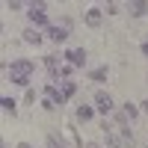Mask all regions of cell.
Listing matches in <instances>:
<instances>
[{"instance_id":"cell-11","label":"cell","mask_w":148,"mask_h":148,"mask_svg":"<svg viewBox=\"0 0 148 148\" xmlns=\"http://www.w3.org/2000/svg\"><path fill=\"white\" fill-rule=\"evenodd\" d=\"M74 92H77V83H74V80H62V95L71 98Z\"/></svg>"},{"instance_id":"cell-19","label":"cell","mask_w":148,"mask_h":148,"mask_svg":"<svg viewBox=\"0 0 148 148\" xmlns=\"http://www.w3.org/2000/svg\"><path fill=\"white\" fill-rule=\"evenodd\" d=\"M142 53H145V56H148V42H142Z\"/></svg>"},{"instance_id":"cell-18","label":"cell","mask_w":148,"mask_h":148,"mask_svg":"<svg viewBox=\"0 0 148 148\" xmlns=\"http://www.w3.org/2000/svg\"><path fill=\"white\" fill-rule=\"evenodd\" d=\"M24 101H27V104H33V101H36V92H33V89H27V95H24Z\"/></svg>"},{"instance_id":"cell-9","label":"cell","mask_w":148,"mask_h":148,"mask_svg":"<svg viewBox=\"0 0 148 148\" xmlns=\"http://www.w3.org/2000/svg\"><path fill=\"white\" fill-rule=\"evenodd\" d=\"M127 9H130V15H133V18H142L145 12H148V3H145V0H133Z\"/></svg>"},{"instance_id":"cell-21","label":"cell","mask_w":148,"mask_h":148,"mask_svg":"<svg viewBox=\"0 0 148 148\" xmlns=\"http://www.w3.org/2000/svg\"><path fill=\"white\" fill-rule=\"evenodd\" d=\"M142 113H148V101H142Z\"/></svg>"},{"instance_id":"cell-12","label":"cell","mask_w":148,"mask_h":148,"mask_svg":"<svg viewBox=\"0 0 148 148\" xmlns=\"http://www.w3.org/2000/svg\"><path fill=\"white\" fill-rule=\"evenodd\" d=\"M121 113H125L127 119H136V116H139V107H136V104H130V101H127V104H125V110H121Z\"/></svg>"},{"instance_id":"cell-17","label":"cell","mask_w":148,"mask_h":148,"mask_svg":"<svg viewBox=\"0 0 148 148\" xmlns=\"http://www.w3.org/2000/svg\"><path fill=\"white\" fill-rule=\"evenodd\" d=\"M47 148H65V145H62V142H59L53 133H51V136H47Z\"/></svg>"},{"instance_id":"cell-20","label":"cell","mask_w":148,"mask_h":148,"mask_svg":"<svg viewBox=\"0 0 148 148\" xmlns=\"http://www.w3.org/2000/svg\"><path fill=\"white\" fill-rule=\"evenodd\" d=\"M3 148H9V145H3ZM18 148H33V145H27V142H21V145H18Z\"/></svg>"},{"instance_id":"cell-8","label":"cell","mask_w":148,"mask_h":148,"mask_svg":"<svg viewBox=\"0 0 148 148\" xmlns=\"http://www.w3.org/2000/svg\"><path fill=\"white\" fill-rule=\"evenodd\" d=\"M42 39H45V33H39L36 27H27V30H24V42H27V45H39Z\"/></svg>"},{"instance_id":"cell-1","label":"cell","mask_w":148,"mask_h":148,"mask_svg":"<svg viewBox=\"0 0 148 148\" xmlns=\"http://www.w3.org/2000/svg\"><path fill=\"white\" fill-rule=\"evenodd\" d=\"M33 71H36V65L30 62V59H12V65H9V80L15 83V86H30Z\"/></svg>"},{"instance_id":"cell-6","label":"cell","mask_w":148,"mask_h":148,"mask_svg":"<svg viewBox=\"0 0 148 148\" xmlns=\"http://www.w3.org/2000/svg\"><path fill=\"white\" fill-rule=\"evenodd\" d=\"M65 62L74 65V68H83L86 65V51H83V47H71V51H65Z\"/></svg>"},{"instance_id":"cell-5","label":"cell","mask_w":148,"mask_h":148,"mask_svg":"<svg viewBox=\"0 0 148 148\" xmlns=\"http://www.w3.org/2000/svg\"><path fill=\"white\" fill-rule=\"evenodd\" d=\"M113 98H110L107 92H98L95 95V113H101V116H107V113H113Z\"/></svg>"},{"instance_id":"cell-3","label":"cell","mask_w":148,"mask_h":148,"mask_svg":"<svg viewBox=\"0 0 148 148\" xmlns=\"http://www.w3.org/2000/svg\"><path fill=\"white\" fill-rule=\"evenodd\" d=\"M68 30H71V21H68V18H62L59 24H51L45 36H47L51 42H56V45H59V42H65V39H68Z\"/></svg>"},{"instance_id":"cell-15","label":"cell","mask_w":148,"mask_h":148,"mask_svg":"<svg viewBox=\"0 0 148 148\" xmlns=\"http://www.w3.org/2000/svg\"><path fill=\"white\" fill-rule=\"evenodd\" d=\"M0 104H3V110H6V113H15V101H12V98H3Z\"/></svg>"},{"instance_id":"cell-7","label":"cell","mask_w":148,"mask_h":148,"mask_svg":"<svg viewBox=\"0 0 148 148\" xmlns=\"http://www.w3.org/2000/svg\"><path fill=\"white\" fill-rule=\"evenodd\" d=\"M101 18H104V9H101V6H92L89 12H86V24H89V27H98Z\"/></svg>"},{"instance_id":"cell-2","label":"cell","mask_w":148,"mask_h":148,"mask_svg":"<svg viewBox=\"0 0 148 148\" xmlns=\"http://www.w3.org/2000/svg\"><path fill=\"white\" fill-rule=\"evenodd\" d=\"M27 15H30V21L36 24V27H51V24H47V3H42V0L39 3L33 0V3L27 6Z\"/></svg>"},{"instance_id":"cell-4","label":"cell","mask_w":148,"mask_h":148,"mask_svg":"<svg viewBox=\"0 0 148 148\" xmlns=\"http://www.w3.org/2000/svg\"><path fill=\"white\" fill-rule=\"evenodd\" d=\"M45 101H51L53 107H62V104L68 101V98L62 95V89H59L56 83H47V86H45Z\"/></svg>"},{"instance_id":"cell-10","label":"cell","mask_w":148,"mask_h":148,"mask_svg":"<svg viewBox=\"0 0 148 148\" xmlns=\"http://www.w3.org/2000/svg\"><path fill=\"white\" fill-rule=\"evenodd\" d=\"M95 116V107H89V104H80L77 107V121H89Z\"/></svg>"},{"instance_id":"cell-13","label":"cell","mask_w":148,"mask_h":148,"mask_svg":"<svg viewBox=\"0 0 148 148\" xmlns=\"http://www.w3.org/2000/svg\"><path fill=\"white\" fill-rule=\"evenodd\" d=\"M89 77H92L95 83H104V80H107V68H104V65H101V68H95V71L89 74Z\"/></svg>"},{"instance_id":"cell-16","label":"cell","mask_w":148,"mask_h":148,"mask_svg":"<svg viewBox=\"0 0 148 148\" xmlns=\"http://www.w3.org/2000/svg\"><path fill=\"white\" fill-rule=\"evenodd\" d=\"M121 142H125V145H130V142H133V133H130L127 127H121Z\"/></svg>"},{"instance_id":"cell-14","label":"cell","mask_w":148,"mask_h":148,"mask_svg":"<svg viewBox=\"0 0 148 148\" xmlns=\"http://www.w3.org/2000/svg\"><path fill=\"white\" fill-rule=\"evenodd\" d=\"M107 145H110V148H121L125 142H121L119 136H113V133H107Z\"/></svg>"},{"instance_id":"cell-22","label":"cell","mask_w":148,"mask_h":148,"mask_svg":"<svg viewBox=\"0 0 148 148\" xmlns=\"http://www.w3.org/2000/svg\"><path fill=\"white\" fill-rule=\"evenodd\" d=\"M89 148H101V145H95V142H89Z\"/></svg>"}]
</instances>
